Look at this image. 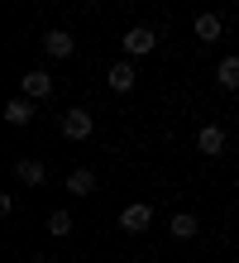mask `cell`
<instances>
[{
	"label": "cell",
	"instance_id": "cell-12",
	"mask_svg": "<svg viewBox=\"0 0 239 263\" xmlns=\"http://www.w3.org/2000/svg\"><path fill=\"white\" fill-rule=\"evenodd\" d=\"M215 82H220V91H239V58H220Z\"/></svg>",
	"mask_w": 239,
	"mask_h": 263
},
{
	"label": "cell",
	"instance_id": "cell-6",
	"mask_svg": "<svg viewBox=\"0 0 239 263\" xmlns=\"http://www.w3.org/2000/svg\"><path fill=\"white\" fill-rule=\"evenodd\" d=\"M5 125H14V129L34 125V101H29V96H14V101H5Z\"/></svg>",
	"mask_w": 239,
	"mask_h": 263
},
{
	"label": "cell",
	"instance_id": "cell-15",
	"mask_svg": "<svg viewBox=\"0 0 239 263\" xmlns=\"http://www.w3.org/2000/svg\"><path fill=\"white\" fill-rule=\"evenodd\" d=\"M82 5H91V0H82Z\"/></svg>",
	"mask_w": 239,
	"mask_h": 263
},
{
	"label": "cell",
	"instance_id": "cell-8",
	"mask_svg": "<svg viewBox=\"0 0 239 263\" xmlns=\"http://www.w3.org/2000/svg\"><path fill=\"white\" fill-rule=\"evenodd\" d=\"M105 82H110V91H134V58L115 63V67L105 72Z\"/></svg>",
	"mask_w": 239,
	"mask_h": 263
},
{
	"label": "cell",
	"instance_id": "cell-13",
	"mask_svg": "<svg viewBox=\"0 0 239 263\" xmlns=\"http://www.w3.org/2000/svg\"><path fill=\"white\" fill-rule=\"evenodd\" d=\"M67 192H72V196H91V192H96V173H91V167L67 173Z\"/></svg>",
	"mask_w": 239,
	"mask_h": 263
},
{
	"label": "cell",
	"instance_id": "cell-1",
	"mask_svg": "<svg viewBox=\"0 0 239 263\" xmlns=\"http://www.w3.org/2000/svg\"><path fill=\"white\" fill-rule=\"evenodd\" d=\"M91 134H96L91 110H67V115H62V139H72V144H86Z\"/></svg>",
	"mask_w": 239,
	"mask_h": 263
},
{
	"label": "cell",
	"instance_id": "cell-14",
	"mask_svg": "<svg viewBox=\"0 0 239 263\" xmlns=\"http://www.w3.org/2000/svg\"><path fill=\"white\" fill-rule=\"evenodd\" d=\"M72 230H77V225H72V215H67V211H53V215H48V235H58V239H67Z\"/></svg>",
	"mask_w": 239,
	"mask_h": 263
},
{
	"label": "cell",
	"instance_id": "cell-10",
	"mask_svg": "<svg viewBox=\"0 0 239 263\" xmlns=\"http://www.w3.org/2000/svg\"><path fill=\"white\" fill-rule=\"evenodd\" d=\"M14 177H20V182H29V187H39V182L48 177V167H43L39 158H20V163H14Z\"/></svg>",
	"mask_w": 239,
	"mask_h": 263
},
{
	"label": "cell",
	"instance_id": "cell-3",
	"mask_svg": "<svg viewBox=\"0 0 239 263\" xmlns=\"http://www.w3.org/2000/svg\"><path fill=\"white\" fill-rule=\"evenodd\" d=\"M120 43H124V58H149V53L158 48V34L139 24V29H130V34H124Z\"/></svg>",
	"mask_w": 239,
	"mask_h": 263
},
{
	"label": "cell",
	"instance_id": "cell-5",
	"mask_svg": "<svg viewBox=\"0 0 239 263\" xmlns=\"http://www.w3.org/2000/svg\"><path fill=\"white\" fill-rule=\"evenodd\" d=\"M43 53L62 63V58H72V53H77V39L67 34V29H53V34H43Z\"/></svg>",
	"mask_w": 239,
	"mask_h": 263
},
{
	"label": "cell",
	"instance_id": "cell-11",
	"mask_svg": "<svg viewBox=\"0 0 239 263\" xmlns=\"http://www.w3.org/2000/svg\"><path fill=\"white\" fill-rule=\"evenodd\" d=\"M220 29H225V24H220V14H215V10L196 14V39H201V43H215V39H220Z\"/></svg>",
	"mask_w": 239,
	"mask_h": 263
},
{
	"label": "cell",
	"instance_id": "cell-9",
	"mask_svg": "<svg viewBox=\"0 0 239 263\" xmlns=\"http://www.w3.org/2000/svg\"><path fill=\"white\" fill-rule=\"evenodd\" d=\"M168 230H172V239H196L201 235V220H196V215H187V211H177Z\"/></svg>",
	"mask_w": 239,
	"mask_h": 263
},
{
	"label": "cell",
	"instance_id": "cell-4",
	"mask_svg": "<svg viewBox=\"0 0 239 263\" xmlns=\"http://www.w3.org/2000/svg\"><path fill=\"white\" fill-rule=\"evenodd\" d=\"M20 91H24L29 101H48V96H53V77H48L43 67H34V72L20 77Z\"/></svg>",
	"mask_w": 239,
	"mask_h": 263
},
{
	"label": "cell",
	"instance_id": "cell-7",
	"mask_svg": "<svg viewBox=\"0 0 239 263\" xmlns=\"http://www.w3.org/2000/svg\"><path fill=\"white\" fill-rule=\"evenodd\" d=\"M196 148L206 153V158H220V153H225V129H220V125H201Z\"/></svg>",
	"mask_w": 239,
	"mask_h": 263
},
{
	"label": "cell",
	"instance_id": "cell-2",
	"mask_svg": "<svg viewBox=\"0 0 239 263\" xmlns=\"http://www.w3.org/2000/svg\"><path fill=\"white\" fill-rule=\"evenodd\" d=\"M149 225H153V206L149 201H134V206L120 211V230H130V235H143Z\"/></svg>",
	"mask_w": 239,
	"mask_h": 263
}]
</instances>
